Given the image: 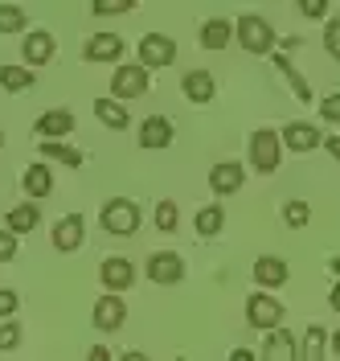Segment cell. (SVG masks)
Wrapping results in <instances>:
<instances>
[{"mask_svg":"<svg viewBox=\"0 0 340 361\" xmlns=\"http://www.w3.org/2000/svg\"><path fill=\"white\" fill-rule=\"evenodd\" d=\"M234 37H238V45L246 49V54H271L275 49V29L267 17H258V13H246V17H238V25H234Z\"/></svg>","mask_w":340,"mask_h":361,"instance_id":"1","label":"cell"},{"mask_svg":"<svg viewBox=\"0 0 340 361\" xmlns=\"http://www.w3.org/2000/svg\"><path fill=\"white\" fill-rule=\"evenodd\" d=\"M279 157H283V140H279L275 128H258L250 135V169L254 173H275Z\"/></svg>","mask_w":340,"mask_h":361,"instance_id":"2","label":"cell"},{"mask_svg":"<svg viewBox=\"0 0 340 361\" xmlns=\"http://www.w3.org/2000/svg\"><path fill=\"white\" fill-rule=\"evenodd\" d=\"M103 230L107 234H136L139 230V205L132 197H111L103 205Z\"/></svg>","mask_w":340,"mask_h":361,"instance_id":"3","label":"cell"},{"mask_svg":"<svg viewBox=\"0 0 340 361\" xmlns=\"http://www.w3.org/2000/svg\"><path fill=\"white\" fill-rule=\"evenodd\" d=\"M177 62V42L164 33H144L139 37V66L144 70H164Z\"/></svg>","mask_w":340,"mask_h":361,"instance_id":"4","label":"cell"},{"mask_svg":"<svg viewBox=\"0 0 340 361\" xmlns=\"http://www.w3.org/2000/svg\"><path fill=\"white\" fill-rule=\"evenodd\" d=\"M283 304H279V300H275V295H267V292H254L246 300V324L250 329H263V333H267V329H279V324H283Z\"/></svg>","mask_w":340,"mask_h":361,"instance_id":"5","label":"cell"},{"mask_svg":"<svg viewBox=\"0 0 340 361\" xmlns=\"http://www.w3.org/2000/svg\"><path fill=\"white\" fill-rule=\"evenodd\" d=\"M99 279H103V288H107L111 295L127 292V288L136 283V263H132V259H123V255H111V259H103Z\"/></svg>","mask_w":340,"mask_h":361,"instance_id":"6","label":"cell"},{"mask_svg":"<svg viewBox=\"0 0 340 361\" xmlns=\"http://www.w3.org/2000/svg\"><path fill=\"white\" fill-rule=\"evenodd\" d=\"M139 94H148V70L144 66H119L111 78V99H139Z\"/></svg>","mask_w":340,"mask_h":361,"instance_id":"7","label":"cell"},{"mask_svg":"<svg viewBox=\"0 0 340 361\" xmlns=\"http://www.w3.org/2000/svg\"><path fill=\"white\" fill-rule=\"evenodd\" d=\"M148 279H156L160 288H172V283H181V279H184L181 255H172V250H156V255L148 259Z\"/></svg>","mask_w":340,"mask_h":361,"instance_id":"8","label":"cell"},{"mask_svg":"<svg viewBox=\"0 0 340 361\" xmlns=\"http://www.w3.org/2000/svg\"><path fill=\"white\" fill-rule=\"evenodd\" d=\"M263 361H299L295 333H287L283 324H279V329H267V341H263Z\"/></svg>","mask_w":340,"mask_h":361,"instance_id":"9","label":"cell"},{"mask_svg":"<svg viewBox=\"0 0 340 361\" xmlns=\"http://www.w3.org/2000/svg\"><path fill=\"white\" fill-rule=\"evenodd\" d=\"M82 58L87 62H119L123 58V37L119 33H94V37H87Z\"/></svg>","mask_w":340,"mask_h":361,"instance_id":"10","label":"cell"},{"mask_svg":"<svg viewBox=\"0 0 340 361\" xmlns=\"http://www.w3.org/2000/svg\"><path fill=\"white\" fill-rule=\"evenodd\" d=\"M242 164L238 160H222V164H213L209 169V189L218 193V197H226V193H238L242 189Z\"/></svg>","mask_w":340,"mask_h":361,"instance_id":"11","label":"cell"},{"mask_svg":"<svg viewBox=\"0 0 340 361\" xmlns=\"http://www.w3.org/2000/svg\"><path fill=\"white\" fill-rule=\"evenodd\" d=\"M123 320H127V304H123L119 295H103V300L94 304V329H99V333L123 329Z\"/></svg>","mask_w":340,"mask_h":361,"instance_id":"12","label":"cell"},{"mask_svg":"<svg viewBox=\"0 0 340 361\" xmlns=\"http://www.w3.org/2000/svg\"><path fill=\"white\" fill-rule=\"evenodd\" d=\"M21 58L29 62V70H33V66H46V62H53V37H49L46 29H33V33H25V42H21Z\"/></svg>","mask_w":340,"mask_h":361,"instance_id":"13","label":"cell"},{"mask_svg":"<svg viewBox=\"0 0 340 361\" xmlns=\"http://www.w3.org/2000/svg\"><path fill=\"white\" fill-rule=\"evenodd\" d=\"M53 247L62 250V255H74V250L82 247V218L78 214L58 218V226H53Z\"/></svg>","mask_w":340,"mask_h":361,"instance_id":"14","label":"cell"},{"mask_svg":"<svg viewBox=\"0 0 340 361\" xmlns=\"http://www.w3.org/2000/svg\"><path fill=\"white\" fill-rule=\"evenodd\" d=\"M33 132L42 135V140H58V135H70L74 132V115H70V107H53V111H46L37 123H33Z\"/></svg>","mask_w":340,"mask_h":361,"instance_id":"15","label":"cell"},{"mask_svg":"<svg viewBox=\"0 0 340 361\" xmlns=\"http://www.w3.org/2000/svg\"><path fill=\"white\" fill-rule=\"evenodd\" d=\"M279 140L291 152H312V148H320V128H312V123H287L279 132Z\"/></svg>","mask_w":340,"mask_h":361,"instance_id":"16","label":"cell"},{"mask_svg":"<svg viewBox=\"0 0 340 361\" xmlns=\"http://www.w3.org/2000/svg\"><path fill=\"white\" fill-rule=\"evenodd\" d=\"M254 283H258L263 292L283 288V283H287V263H283V259H275V255H263V259L254 263Z\"/></svg>","mask_w":340,"mask_h":361,"instance_id":"17","label":"cell"},{"mask_svg":"<svg viewBox=\"0 0 340 361\" xmlns=\"http://www.w3.org/2000/svg\"><path fill=\"white\" fill-rule=\"evenodd\" d=\"M181 90L189 103H209L213 99V90H218V82H213V74L209 70H189L181 78Z\"/></svg>","mask_w":340,"mask_h":361,"instance_id":"18","label":"cell"},{"mask_svg":"<svg viewBox=\"0 0 340 361\" xmlns=\"http://www.w3.org/2000/svg\"><path fill=\"white\" fill-rule=\"evenodd\" d=\"M172 144V123L164 115H148L139 128V148H168Z\"/></svg>","mask_w":340,"mask_h":361,"instance_id":"19","label":"cell"},{"mask_svg":"<svg viewBox=\"0 0 340 361\" xmlns=\"http://www.w3.org/2000/svg\"><path fill=\"white\" fill-rule=\"evenodd\" d=\"M21 189L37 202V197H49V189H53V177H49V169L46 164H29L25 169V177H21Z\"/></svg>","mask_w":340,"mask_h":361,"instance_id":"20","label":"cell"},{"mask_svg":"<svg viewBox=\"0 0 340 361\" xmlns=\"http://www.w3.org/2000/svg\"><path fill=\"white\" fill-rule=\"evenodd\" d=\"M94 115L111 128V132H123L132 119H127V107L119 103V99H94Z\"/></svg>","mask_w":340,"mask_h":361,"instance_id":"21","label":"cell"},{"mask_svg":"<svg viewBox=\"0 0 340 361\" xmlns=\"http://www.w3.org/2000/svg\"><path fill=\"white\" fill-rule=\"evenodd\" d=\"M229 37H234V29H229L226 17H213V21L201 25V45L205 49H226Z\"/></svg>","mask_w":340,"mask_h":361,"instance_id":"22","label":"cell"},{"mask_svg":"<svg viewBox=\"0 0 340 361\" xmlns=\"http://www.w3.org/2000/svg\"><path fill=\"white\" fill-rule=\"evenodd\" d=\"M37 222H42V209L33 202H21L13 214H8V226L4 230H13V234H29V230H37Z\"/></svg>","mask_w":340,"mask_h":361,"instance_id":"23","label":"cell"},{"mask_svg":"<svg viewBox=\"0 0 340 361\" xmlns=\"http://www.w3.org/2000/svg\"><path fill=\"white\" fill-rule=\"evenodd\" d=\"M324 349H328V333L320 324H312L299 341V361H324Z\"/></svg>","mask_w":340,"mask_h":361,"instance_id":"24","label":"cell"},{"mask_svg":"<svg viewBox=\"0 0 340 361\" xmlns=\"http://www.w3.org/2000/svg\"><path fill=\"white\" fill-rule=\"evenodd\" d=\"M222 226H226V209H222L218 202L205 205V209H197V234H201V238H213Z\"/></svg>","mask_w":340,"mask_h":361,"instance_id":"25","label":"cell"},{"mask_svg":"<svg viewBox=\"0 0 340 361\" xmlns=\"http://www.w3.org/2000/svg\"><path fill=\"white\" fill-rule=\"evenodd\" d=\"M0 87L13 90V94L17 90H29L33 87V70L29 66H0Z\"/></svg>","mask_w":340,"mask_h":361,"instance_id":"26","label":"cell"},{"mask_svg":"<svg viewBox=\"0 0 340 361\" xmlns=\"http://www.w3.org/2000/svg\"><path fill=\"white\" fill-rule=\"evenodd\" d=\"M42 152H46L49 160H58V164H66V169H78V164H82V152H78V148H66V144H58V140H46Z\"/></svg>","mask_w":340,"mask_h":361,"instance_id":"27","label":"cell"},{"mask_svg":"<svg viewBox=\"0 0 340 361\" xmlns=\"http://www.w3.org/2000/svg\"><path fill=\"white\" fill-rule=\"evenodd\" d=\"M25 25L29 17L21 4H0V33H25Z\"/></svg>","mask_w":340,"mask_h":361,"instance_id":"28","label":"cell"},{"mask_svg":"<svg viewBox=\"0 0 340 361\" xmlns=\"http://www.w3.org/2000/svg\"><path fill=\"white\" fill-rule=\"evenodd\" d=\"M136 0H91V13L94 17H119V13H132Z\"/></svg>","mask_w":340,"mask_h":361,"instance_id":"29","label":"cell"},{"mask_svg":"<svg viewBox=\"0 0 340 361\" xmlns=\"http://www.w3.org/2000/svg\"><path fill=\"white\" fill-rule=\"evenodd\" d=\"M283 222H287V226H308V222H312L308 202H287V205H283Z\"/></svg>","mask_w":340,"mask_h":361,"instance_id":"30","label":"cell"},{"mask_svg":"<svg viewBox=\"0 0 340 361\" xmlns=\"http://www.w3.org/2000/svg\"><path fill=\"white\" fill-rule=\"evenodd\" d=\"M324 49H328L332 62H340V17H332V21L324 25Z\"/></svg>","mask_w":340,"mask_h":361,"instance_id":"31","label":"cell"},{"mask_svg":"<svg viewBox=\"0 0 340 361\" xmlns=\"http://www.w3.org/2000/svg\"><path fill=\"white\" fill-rule=\"evenodd\" d=\"M279 70L287 74V82H291L295 99H299V103H308V99H312V90H308V82H303V78H299V74L291 70V62H287V58H279Z\"/></svg>","mask_w":340,"mask_h":361,"instance_id":"32","label":"cell"},{"mask_svg":"<svg viewBox=\"0 0 340 361\" xmlns=\"http://www.w3.org/2000/svg\"><path fill=\"white\" fill-rule=\"evenodd\" d=\"M156 226L164 230V234H172V230L181 226V218H177V205H172V202H160L156 205Z\"/></svg>","mask_w":340,"mask_h":361,"instance_id":"33","label":"cell"},{"mask_svg":"<svg viewBox=\"0 0 340 361\" xmlns=\"http://www.w3.org/2000/svg\"><path fill=\"white\" fill-rule=\"evenodd\" d=\"M21 345V329L13 320H0V349H17Z\"/></svg>","mask_w":340,"mask_h":361,"instance_id":"34","label":"cell"},{"mask_svg":"<svg viewBox=\"0 0 340 361\" xmlns=\"http://www.w3.org/2000/svg\"><path fill=\"white\" fill-rule=\"evenodd\" d=\"M320 115H324L328 123H340V90H336V94H324V99H320Z\"/></svg>","mask_w":340,"mask_h":361,"instance_id":"35","label":"cell"},{"mask_svg":"<svg viewBox=\"0 0 340 361\" xmlns=\"http://www.w3.org/2000/svg\"><path fill=\"white\" fill-rule=\"evenodd\" d=\"M17 259V238L13 230H0V263H13Z\"/></svg>","mask_w":340,"mask_h":361,"instance_id":"36","label":"cell"},{"mask_svg":"<svg viewBox=\"0 0 340 361\" xmlns=\"http://www.w3.org/2000/svg\"><path fill=\"white\" fill-rule=\"evenodd\" d=\"M13 312H17V292L0 288V320H13Z\"/></svg>","mask_w":340,"mask_h":361,"instance_id":"37","label":"cell"},{"mask_svg":"<svg viewBox=\"0 0 340 361\" xmlns=\"http://www.w3.org/2000/svg\"><path fill=\"white\" fill-rule=\"evenodd\" d=\"M303 17H328V0H299Z\"/></svg>","mask_w":340,"mask_h":361,"instance_id":"38","label":"cell"},{"mask_svg":"<svg viewBox=\"0 0 340 361\" xmlns=\"http://www.w3.org/2000/svg\"><path fill=\"white\" fill-rule=\"evenodd\" d=\"M82 361H111V353H107V349H103V345H94L91 353H87V357Z\"/></svg>","mask_w":340,"mask_h":361,"instance_id":"39","label":"cell"},{"mask_svg":"<svg viewBox=\"0 0 340 361\" xmlns=\"http://www.w3.org/2000/svg\"><path fill=\"white\" fill-rule=\"evenodd\" d=\"M226 361H258V357H254V353H250V349H234V353H229Z\"/></svg>","mask_w":340,"mask_h":361,"instance_id":"40","label":"cell"},{"mask_svg":"<svg viewBox=\"0 0 340 361\" xmlns=\"http://www.w3.org/2000/svg\"><path fill=\"white\" fill-rule=\"evenodd\" d=\"M328 157L340 160V135H332V140H328Z\"/></svg>","mask_w":340,"mask_h":361,"instance_id":"41","label":"cell"},{"mask_svg":"<svg viewBox=\"0 0 340 361\" xmlns=\"http://www.w3.org/2000/svg\"><path fill=\"white\" fill-rule=\"evenodd\" d=\"M328 300H332V312H340V283H332V292H328Z\"/></svg>","mask_w":340,"mask_h":361,"instance_id":"42","label":"cell"},{"mask_svg":"<svg viewBox=\"0 0 340 361\" xmlns=\"http://www.w3.org/2000/svg\"><path fill=\"white\" fill-rule=\"evenodd\" d=\"M119 361H148V357H144V353H139V349H136V353H123V357H119Z\"/></svg>","mask_w":340,"mask_h":361,"instance_id":"43","label":"cell"},{"mask_svg":"<svg viewBox=\"0 0 340 361\" xmlns=\"http://www.w3.org/2000/svg\"><path fill=\"white\" fill-rule=\"evenodd\" d=\"M332 349H336V357H340V329L332 333Z\"/></svg>","mask_w":340,"mask_h":361,"instance_id":"44","label":"cell"},{"mask_svg":"<svg viewBox=\"0 0 340 361\" xmlns=\"http://www.w3.org/2000/svg\"><path fill=\"white\" fill-rule=\"evenodd\" d=\"M0 148H4V132H0Z\"/></svg>","mask_w":340,"mask_h":361,"instance_id":"45","label":"cell"},{"mask_svg":"<svg viewBox=\"0 0 340 361\" xmlns=\"http://www.w3.org/2000/svg\"><path fill=\"white\" fill-rule=\"evenodd\" d=\"M172 361H184V357H172Z\"/></svg>","mask_w":340,"mask_h":361,"instance_id":"46","label":"cell"}]
</instances>
